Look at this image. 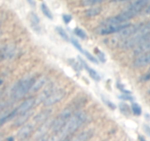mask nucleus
Wrapping results in <instances>:
<instances>
[{
    "mask_svg": "<svg viewBox=\"0 0 150 141\" xmlns=\"http://www.w3.org/2000/svg\"><path fill=\"white\" fill-rule=\"evenodd\" d=\"M36 77L33 75L25 76L15 83L11 89V96L13 100H18L24 97L29 91H30Z\"/></svg>",
    "mask_w": 150,
    "mask_h": 141,
    "instance_id": "nucleus-3",
    "label": "nucleus"
},
{
    "mask_svg": "<svg viewBox=\"0 0 150 141\" xmlns=\"http://www.w3.org/2000/svg\"><path fill=\"white\" fill-rule=\"evenodd\" d=\"M102 9L101 7H93V8H91L89 9L86 10L85 14L88 17H94L99 15L101 12H102Z\"/></svg>",
    "mask_w": 150,
    "mask_h": 141,
    "instance_id": "nucleus-20",
    "label": "nucleus"
},
{
    "mask_svg": "<svg viewBox=\"0 0 150 141\" xmlns=\"http://www.w3.org/2000/svg\"><path fill=\"white\" fill-rule=\"evenodd\" d=\"M55 29H56V31H57V32L59 34V35H60V36L61 37L63 40H65V41H69V35H68L67 32L65 31V30L63 28V27H57Z\"/></svg>",
    "mask_w": 150,
    "mask_h": 141,
    "instance_id": "nucleus-23",
    "label": "nucleus"
},
{
    "mask_svg": "<svg viewBox=\"0 0 150 141\" xmlns=\"http://www.w3.org/2000/svg\"><path fill=\"white\" fill-rule=\"evenodd\" d=\"M54 90V88H53L52 85H49L41 92V94L38 96L37 99H35V103L36 104H39L41 102H44V100L47 99L49 96V95L52 93V92Z\"/></svg>",
    "mask_w": 150,
    "mask_h": 141,
    "instance_id": "nucleus-18",
    "label": "nucleus"
},
{
    "mask_svg": "<svg viewBox=\"0 0 150 141\" xmlns=\"http://www.w3.org/2000/svg\"><path fill=\"white\" fill-rule=\"evenodd\" d=\"M131 110L135 116H140L142 113V109L141 106L137 103H132L131 106Z\"/></svg>",
    "mask_w": 150,
    "mask_h": 141,
    "instance_id": "nucleus-24",
    "label": "nucleus"
},
{
    "mask_svg": "<svg viewBox=\"0 0 150 141\" xmlns=\"http://www.w3.org/2000/svg\"><path fill=\"white\" fill-rule=\"evenodd\" d=\"M46 82H47V79H46L45 77H41V78L38 79V80L36 79L30 91L33 92V93L37 92L38 90H39L40 89L42 88L43 86L45 85Z\"/></svg>",
    "mask_w": 150,
    "mask_h": 141,
    "instance_id": "nucleus-19",
    "label": "nucleus"
},
{
    "mask_svg": "<svg viewBox=\"0 0 150 141\" xmlns=\"http://www.w3.org/2000/svg\"><path fill=\"white\" fill-rule=\"evenodd\" d=\"M70 41H71V43L72 44V45H73L75 48L77 49L79 51H80L81 53H83L84 49H83V47H82V46H81V44L79 43V41H77V40L74 39V38H71Z\"/></svg>",
    "mask_w": 150,
    "mask_h": 141,
    "instance_id": "nucleus-28",
    "label": "nucleus"
},
{
    "mask_svg": "<svg viewBox=\"0 0 150 141\" xmlns=\"http://www.w3.org/2000/svg\"><path fill=\"white\" fill-rule=\"evenodd\" d=\"M128 0H111L110 2H127Z\"/></svg>",
    "mask_w": 150,
    "mask_h": 141,
    "instance_id": "nucleus-39",
    "label": "nucleus"
},
{
    "mask_svg": "<svg viewBox=\"0 0 150 141\" xmlns=\"http://www.w3.org/2000/svg\"><path fill=\"white\" fill-rule=\"evenodd\" d=\"M52 113V110H51V109H47V110H42L41 113H38V114L33 118V121H34L35 123H44V122L47 121V119L50 118Z\"/></svg>",
    "mask_w": 150,
    "mask_h": 141,
    "instance_id": "nucleus-17",
    "label": "nucleus"
},
{
    "mask_svg": "<svg viewBox=\"0 0 150 141\" xmlns=\"http://www.w3.org/2000/svg\"><path fill=\"white\" fill-rule=\"evenodd\" d=\"M4 82H5V80L3 77H0V87L4 84Z\"/></svg>",
    "mask_w": 150,
    "mask_h": 141,
    "instance_id": "nucleus-40",
    "label": "nucleus"
},
{
    "mask_svg": "<svg viewBox=\"0 0 150 141\" xmlns=\"http://www.w3.org/2000/svg\"><path fill=\"white\" fill-rule=\"evenodd\" d=\"M119 98L122 100L125 101H132L133 100V97L130 95V93H122V94L121 96H119Z\"/></svg>",
    "mask_w": 150,
    "mask_h": 141,
    "instance_id": "nucleus-33",
    "label": "nucleus"
},
{
    "mask_svg": "<svg viewBox=\"0 0 150 141\" xmlns=\"http://www.w3.org/2000/svg\"><path fill=\"white\" fill-rule=\"evenodd\" d=\"M119 109H120V111L122 112V114H124L125 116H128L130 115L131 108L129 107V105L125 102H121L119 104Z\"/></svg>",
    "mask_w": 150,
    "mask_h": 141,
    "instance_id": "nucleus-21",
    "label": "nucleus"
},
{
    "mask_svg": "<svg viewBox=\"0 0 150 141\" xmlns=\"http://www.w3.org/2000/svg\"><path fill=\"white\" fill-rule=\"evenodd\" d=\"M29 19H30L31 24H34V25H38L40 22L39 18L37 16V14H35V13H30V15H29Z\"/></svg>",
    "mask_w": 150,
    "mask_h": 141,
    "instance_id": "nucleus-27",
    "label": "nucleus"
},
{
    "mask_svg": "<svg viewBox=\"0 0 150 141\" xmlns=\"http://www.w3.org/2000/svg\"><path fill=\"white\" fill-rule=\"evenodd\" d=\"M66 93V90L64 89L60 88L58 90H54L43 102L44 105L45 107H50V106H52V105L60 102L65 97Z\"/></svg>",
    "mask_w": 150,
    "mask_h": 141,
    "instance_id": "nucleus-6",
    "label": "nucleus"
},
{
    "mask_svg": "<svg viewBox=\"0 0 150 141\" xmlns=\"http://www.w3.org/2000/svg\"><path fill=\"white\" fill-rule=\"evenodd\" d=\"M41 11H42L43 14L47 18H48L50 20H52L53 19V15L51 11L50 10V8H48L47 5L45 3H42L41 5Z\"/></svg>",
    "mask_w": 150,
    "mask_h": 141,
    "instance_id": "nucleus-22",
    "label": "nucleus"
},
{
    "mask_svg": "<svg viewBox=\"0 0 150 141\" xmlns=\"http://www.w3.org/2000/svg\"><path fill=\"white\" fill-rule=\"evenodd\" d=\"M83 54H84V55L86 56V57H87L88 60H89L91 62H92V63H99V61H98L97 59H96V57H94V56H93V54H91L89 51H86V50H84V51H83Z\"/></svg>",
    "mask_w": 150,
    "mask_h": 141,
    "instance_id": "nucleus-29",
    "label": "nucleus"
},
{
    "mask_svg": "<svg viewBox=\"0 0 150 141\" xmlns=\"http://www.w3.org/2000/svg\"><path fill=\"white\" fill-rule=\"evenodd\" d=\"M144 130L150 137V127L148 125H144Z\"/></svg>",
    "mask_w": 150,
    "mask_h": 141,
    "instance_id": "nucleus-36",
    "label": "nucleus"
},
{
    "mask_svg": "<svg viewBox=\"0 0 150 141\" xmlns=\"http://www.w3.org/2000/svg\"><path fill=\"white\" fill-rule=\"evenodd\" d=\"M131 24L129 22H124L120 24H112L108 25H99L96 30V32L102 35H108L118 33L127 27Z\"/></svg>",
    "mask_w": 150,
    "mask_h": 141,
    "instance_id": "nucleus-5",
    "label": "nucleus"
},
{
    "mask_svg": "<svg viewBox=\"0 0 150 141\" xmlns=\"http://www.w3.org/2000/svg\"><path fill=\"white\" fill-rule=\"evenodd\" d=\"M149 36L150 31L141 29L138 32L120 41L118 47L122 49L134 48V47H136L137 46L139 45L141 43H142L144 40H146Z\"/></svg>",
    "mask_w": 150,
    "mask_h": 141,
    "instance_id": "nucleus-4",
    "label": "nucleus"
},
{
    "mask_svg": "<svg viewBox=\"0 0 150 141\" xmlns=\"http://www.w3.org/2000/svg\"><path fill=\"white\" fill-rule=\"evenodd\" d=\"M134 67L142 68L150 65V51L138 55L132 63Z\"/></svg>",
    "mask_w": 150,
    "mask_h": 141,
    "instance_id": "nucleus-10",
    "label": "nucleus"
},
{
    "mask_svg": "<svg viewBox=\"0 0 150 141\" xmlns=\"http://www.w3.org/2000/svg\"><path fill=\"white\" fill-rule=\"evenodd\" d=\"M74 32L75 35H76L77 36H78L79 38H81V39H86V37H87V35H86V32L81 28L76 27V28L74 29Z\"/></svg>",
    "mask_w": 150,
    "mask_h": 141,
    "instance_id": "nucleus-26",
    "label": "nucleus"
},
{
    "mask_svg": "<svg viewBox=\"0 0 150 141\" xmlns=\"http://www.w3.org/2000/svg\"><path fill=\"white\" fill-rule=\"evenodd\" d=\"M16 47L13 44H7L0 47V62L11 58L15 54Z\"/></svg>",
    "mask_w": 150,
    "mask_h": 141,
    "instance_id": "nucleus-9",
    "label": "nucleus"
},
{
    "mask_svg": "<svg viewBox=\"0 0 150 141\" xmlns=\"http://www.w3.org/2000/svg\"><path fill=\"white\" fill-rule=\"evenodd\" d=\"M7 140H13V137H8L7 138Z\"/></svg>",
    "mask_w": 150,
    "mask_h": 141,
    "instance_id": "nucleus-41",
    "label": "nucleus"
},
{
    "mask_svg": "<svg viewBox=\"0 0 150 141\" xmlns=\"http://www.w3.org/2000/svg\"><path fill=\"white\" fill-rule=\"evenodd\" d=\"M94 135V130L93 129H89L87 130H84L80 132L74 137L71 138V140L75 141H86L90 140Z\"/></svg>",
    "mask_w": 150,
    "mask_h": 141,
    "instance_id": "nucleus-15",
    "label": "nucleus"
},
{
    "mask_svg": "<svg viewBox=\"0 0 150 141\" xmlns=\"http://www.w3.org/2000/svg\"><path fill=\"white\" fill-rule=\"evenodd\" d=\"M105 0H82V4L83 6H92L96 4H99Z\"/></svg>",
    "mask_w": 150,
    "mask_h": 141,
    "instance_id": "nucleus-25",
    "label": "nucleus"
},
{
    "mask_svg": "<svg viewBox=\"0 0 150 141\" xmlns=\"http://www.w3.org/2000/svg\"><path fill=\"white\" fill-rule=\"evenodd\" d=\"M86 102V99L85 98L81 97L80 99H77L74 101L70 105H69L67 107L63 109L60 114L52 121V122L51 129L54 133H57L60 129H62L63 126L66 124L69 118L73 116L74 113H76L79 108L82 107V105L84 104Z\"/></svg>",
    "mask_w": 150,
    "mask_h": 141,
    "instance_id": "nucleus-2",
    "label": "nucleus"
},
{
    "mask_svg": "<svg viewBox=\"0 0 150 141\" xmlns=\"http://www.w3.org/2000/svg\"><path fill=\"white\" fill-rule=\"evenodd\" d=\"M27 2H29L30 5H32L33 7L35 6V0H27Z\"/></svg>",
    "mask_w": 150,
    "mask_h": 141,
    "instance_id": "nucleus-37",
    "label": "nucleus"
},
{
    "mask_svg": "<svg viewBox=\"0 0 150 141\" xmlns=\"http://www.w3.org/2000/svg\"><path fill=\"white\" fill-rule=\"evenodd\" d=\"M141 80L144 82L149 81L150 80V71H149L148 73H146V74H144V75L141 77Z\"/></svg>",
    "mask_w": 150,
    "mask_h": 141,
    "instance_id": "nucleus-35",
    "label": "nucleus"
},
{
    "mask_svg": "<svg viewBox=\"0 0 150 141\" xmlns=\"http://www.w3.org/2000/svg\"><path fill=\"white\" fill-rule=\"evenodd\" d=\"M63 20L65 22V24H69L72 20L71 16L69 15V14H64V15H63Z\"/></svg>",
    "mask_w": 150,
    "mask_h": 141,
    "instance_id": "nucleus-34",
    "label": "nucleus"
},
{
    "mask_svg": "<svg viewBox=\"0 0 150 141\" xmlns=\"http://www.w3.org/2000/svg\"><path fill=\"white\" fill-rule=\"evenodd\" d=\"M18 115L17 108H14L13 110H8V111L2 112L0 114V127H2L4 124L9 122L10 121L15 118Z\"/></svg>",
    "mask_w": 150,
    "mask_h": 141,
    "instance_id": "nucleus-11",
    "label": "nucleus"
},
{
    "mask_svg": "<svg viewBox=\"0 0 150 141\" xmlns=\"http://www.w3.org/2000/svg\"><path fill=\"white\" fill-rule=\"evenodd\" d=\"M34 125L31 123H24L22 125L21 129L18 130V133H17V138L20 140H27V138L30 137L32 135V134L34 132Z\"/></svg>",
    "mask_w": 150,
    "mask_h": 141,
    "instance_id": "nucleus-8",
    "label": "nucleus"
},
{
    "mask_svg": "<svg viewBox=\"0 0 150 141\" xmlns=\"http://www.w3.org/2000/svg\"><path fill=\"white\" fill-rule=\"evenodd\" d=\"M143 24H144V23H138V24H134V25L129 24L126 28H125L122 31L118 32L117 37L121 38V39H124V38L131 36V35L138 32V31H140L142 29Z\"/></svg>",
    "mask_w": 150,
    "mask_h": 141,
    "instance_id": "nucleus-7",
    "label": "nucleus"
},
{
    "mask_svg": "<svg viewBox=\"0 0 150 141\" xmlns=\"http://www.w3.org/2000/svg\"><path fill=\"white\" fill-rule=\"evenodd\" d=\"M35 104V99L34 98H29V99L24 100L16 107L18 114L30 110L33 108Z\"/></svg>",
    "mask_w": 150,
    "mask_h": 141,
    "instance_id": "nucleus-12",
    "label": "nucleus"
},
{
    "mask_svg": "<svg viewBox=\"0 0 150 141\" xmlns=\"http://www.w3.org/2000/svg\"><path fill=\"white\" fill-rule=\"evenodd\" d=\"M11 104V102L9 101H2V102H0V114L4 112V110H5V109L10 106Z\"/></svg>",
    "mask_w": 150,
    "mask_h": 141,
    "instance_id": "nucleus-30",
    "label": "nucleus"
},
{
    "mask_svg": "<svg viewBox=\"0 0 150 141\" xmlns=\"http://www.w3.org/2000/svg\"><path fill=\"white\" fill-rule=\"evenodd\" d=\"M95 51H96V54H97L98 57H99V60H100L102 63H105V62L106 61V57H105V54H104L102 51L98 49H95Z\"/></svg>",
    "mask_w": 150,
    "mask_h": 141,
    "instance_id": "nucleus-32",
    "label": "nucleus"
},
{
    "mask_svg": "<svg viewBox=\"0 0 150 141\" xmlns=\"http://www.w3.org/2000/svg\"><path fill=\"white\" fill-rule=\"evenodd\" d=\"M148 93H149V95H150V88L149 89V90H148Z\"/></svg>",
    "mask_w": 150,
    "mask_h": 141,
    "instance_id": "nucleus-43",
    "label": "nucleus"
},
{
    "mask_svg": "<svg viewBox=\"0 0 150 141\" xmlns=\"http://www.w3.org/2000/svg\"><path fill=\"white\" fill-rule=\"evenodd\" d=\"M78 58H79V60H80V62L81 63L83 67H84V68L88 71L89 76H90V77H91L93 80H95V81H96V82L100 81L101 77H100V75L98 74L97 71H96V70H95L93 68H91L90 66H89L88 65L87 63H86V62L83 60V59L80 58V57H78Z\"/></svg>",
    "mask_w": 150,
    "mask_h": 141,
    "instance_id": "nucleus-16",
    "label": "nucleus"
},
{
    "mask_svg": "<svg viewBox=\"0 0 150 141\" xmlns=\"http://www.w3.org/2000/svg\"><path fill=\"white\" fill-rule=\"evenodd\" d=\"M150 51V36L144 40L142 43L135 47V49L133 51V54L135 55L138 56L144 53Z\"/></svg>",
    "mask_w": 150,
    "mask_h": 141,
    "instance_id": "nucleus-13",
    "label": "nucleus"
},
{
    "mask_svg": "<svg viewBox=\"0 0 150 141\" xmlns=\"http://www.w3.org/2000/svg\"><path fill=\"white\" fill-rule=\"evenodd\" d=\"M87 118L88 116L85 112L78 111L74 113L73 116L68 120L66 124L57 132L56 139L58 140H70V137L81 127L82 125L86 121Z\"/></svg>",
    "mask_w": 150,
    "mask_h": 141,
    "instance_id": "nucleus-1",
    "label": "nucleus"
},
{
    "mask_svg": "<svg viewBox=\"0 0 150 141\" xmlns=\"http://www.w3.org/2000/svg\"><path fill=\"white\" fill-rule=\"evenodd\" d=\"M0 26H1V21H0Z\"/></svg>",
    "mask_w": 150,
    "mask_h": 141,
    "instance_id": "nucleus-44",
    "label": "nucleus"
},
{
    "mask_svg": "<svg viewBox=\"0 0 150 141\" xmlns=\"http://www.w3.org/2000/svg\"><path fill=\"white\" fill-rule=\"evenodd\" d=\"M2 135L1 133H0V140L2 139Z\"/></svg>",
    "mask_w": 150,
    "mask_h": 141,
    "instance_id": "nucleus-42",
    "label": "nucleus"
},
{
    "mask_svg": "<svg viewBox=\"0 0 150 141\" xmlns=\"http://www.w3.org/2000/svg\"><path fill=\"white\" fill-rule=\"evenodd\" d=\"M102 101H103L104 103H105V104H106L108 107H110V109H112V110H114V109L116 107V105H115L114 104L112 103V102H110V101L109 99H106V98L103 97V96H102Z\"/></svg>",
    "mask_w": 150,
    "mask_h": 141,
    "instance_id": "nucleus-31",
    "label": "nucleus"
},
{
    "mask_svg": "<svg viewBox=\"0 0 150 141\" xmlns=\"http://www.w3.org/2000/svg\"><path fill=\"white\" fill-rule=\"evenodd\" d=\"M33 115V112L31 110H29V111L24 112V113H20L18 116L16 117V120L13 122V126L15 127H18V126H21L22 125H24L27 121L29 120L30 117Z\"/></svg>",
    "mask_w": 150,
    "mask_h": 141,
    "instance_id": "nucleus-14",
    "label": "nucleus"
},
{
    "mask_svg": "<svg viewBox=\"0 0 150 141\" xmlns=\"http://www.w3.org/2000/svg\"><path fill=\"white\" fill-rule=\"evenodd\" d=\"M145 13L146 14V15H150V5H149L146 8V9Z\"/></svg>",
    "mask_w": 150,
    "mask_h": 141,
    "instance_id": "nucleus-38",
    "label": "nucleus"
}]
</instances>
